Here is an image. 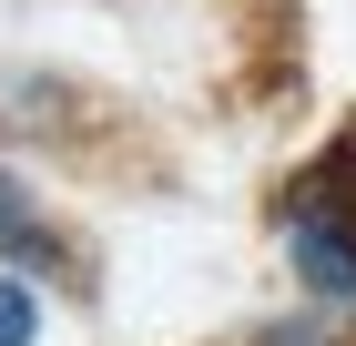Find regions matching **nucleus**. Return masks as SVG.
<instances>
[{"mask_svg": "<svg viewBox=\"0 0 356 346\" xmlns=\"http://www.w3.org/2000/svg\"><path fill=\"white\" fill-rule=\"evenodd\" d=\"M275 235H285V265H296L305 306L346 316L356 306V123L275 184Z\"/></svg>", "mask_w": 356, "mask_h": 346, "instance_id": "obj_1", "label": "nucleus"}, {"mask_svg": "<svg viewBox=\"0 0 356 346\" xmlns=\"http://www.w3.org/2000/svg\"><path fill=\"white\" fill-rule=\"evenodd\" d=\"M0 275H61V285H92V255L51 224V204L0 163Z\"/></svg>", "mask_w": 356, "mask_h": 346, "instance_id": "obj_2", "label": "nucleus"}, {"mask_svg": "<svg viewBox=\"0 0 356 346\" xmlns=\"http://www.w3.org/2000/svg\"><path fill=\"white\" fill-rule=\"evenodd\" d=\"M0 346H41V285L0 275Z\"/></svg>", "mask_w": 356, "mask_h": 346, "instance_id": "obj_3", "label": "nucleus"}]
</instances>
